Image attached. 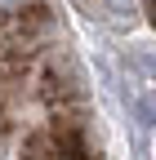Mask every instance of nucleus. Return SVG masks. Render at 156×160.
Wrapping results in <instances>:
<instances>
[{"label":"nucleus","mask_w":156,"mask_h":160,"mask_svg":"<svg viewBox=\"0 0 156 160\" xmlns=\"http://www.w3.org/2000/svg\"><path fill=\"white\" fill-rule=\"evenodd\" d=\"M134 120L147 129V125H156V93H134Z\"/></svg>","instance_id":"1"},{"label":"nucleus","mask_w":156,"mask_h":160,"mask_svg":"<svg viewBox=\"0 0 156 160\" xmlns=\"http://www.w3.org/2000/svg\"><path fill=\"white\" fill-rule=\"evenodd\" d=\"M0 9H23V0H0Z\"/></svg>","instance_id":"4"},{"label":"nucleus","mask_w":156,"mask_h":160,"mask_svg":"<svg viewBox=\"0 0 156 160\" xmlns=\"http://www.w3.org/2000/svg\"><path fill=\"white\" fill-rule=\"evenodd\" d=\"M152 9H156V0H152Z\"/></svg>","instance_id":"5"},{"label":"nucleus","mask_w":156,"mask_h":160,"mask_svg":"<svg viewBox=\"0 0 156 160\" xmlns=\"http://www.w3.org/2000/svg\"><path fill=\"white\" fill-rule=\"evenodd\" d=\"M107 5H112L116 18H125V13H134V5H138V0H107Z\"/></svg>","instance_id":"2"},{"label":"nucleus","mask_w":156,"mask_h":160,"mask_svg":"<svg viewBox=\"0 0 156 160\" xmlns=\"http://www.w3.org/2000/svg\"><path fill=\"white\" fill-rule=\"evenodd\" d=\"M138 62H143L147 71H156V53H143V58H138Z\"/></svg>","instance_id":"3"}]
</instances>
